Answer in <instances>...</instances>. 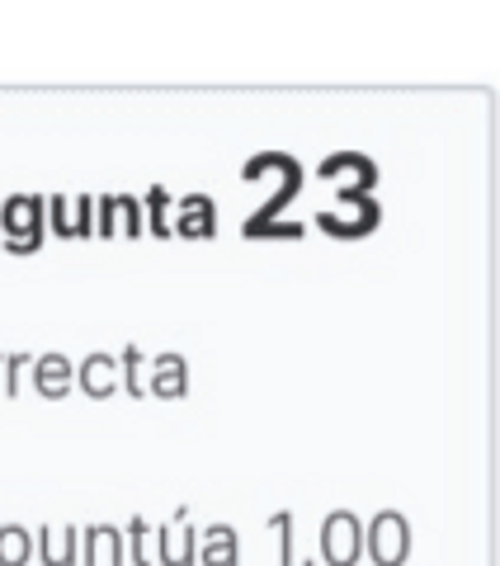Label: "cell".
Returning a JSON list of instances; mask_svg holds the SVG:
<instances>
[{
    "mask_svg": "<svg viewBox=\"0 0 500 566\" xmlns=\"http://www.w3.org/2000/svg\"><path fill=\"white\" fill-rule=\"evenodd\" d=\"M43 227H48V199H39V193H10L0 203V232H6L10 255L43 251Z\"/></svg>",
    "mask_w": 500,
    "mask_h": 566,
    "instance_id": "obj_1",
    "label": "cell"
},
{
    "mask_svg": "<svg viewBox=\"0 0 500 566\" xmlns=\"http://www.w3.org/2000/svg\"><path fill=\"white\" fill-rule=\"evenodd\" d=\"M156 562L160 566L199 562V534H194V524H189V510H175V515L156 528Z\"/></svg>",
    "mask_w": 500,
    "mask_h": 566,
    "instance_id": "obj_2",
    "label": "cell"
},
{
    "mask_svg": "<svg viewBox=\"0 0 500 566\" xmlns=\"http://www.w3.org/2000/svg\"><path fill=\"white\" fill-rule=\"evenodd\" d=\"M142 199H133V193H104L100 199V237L110 241V237H128V241H137L142 237Z\"/></svg>",
    "mask_w": 500,
    "mask_h": 566,
    "instance_id": "obj_3",
    "label": "cell"
},
{
    "mask_svg": "<svg viewBox=\"0 0 500 566\" xmlns=\"http://www.w3.org/2000/svg\"><path fill=\"white\" fill-rule=\"evenodd\" d=\"M147 397L156 401H180L189 397V364H185V354H156L152 359V374H147Z\"/></svg>",
    "mask_w": 500,
    "mask_h": 566,
    "instance_id": "obj_4",
    "label": "cell"
},
{
    "mask_svg": "<svg viewBox=\"0 0 500 566\" xmlns=\"http://www.w3.org/2000/svg\"><path fill=\"white\" fill-rule=\"evenodd\" d=\"M218 232V208H212L208 193H185L180 203H175V237L185 241H208Z\"/></svg>",
    "mask_w": 500,
    "mask_h": 566,
    "instance_id": "obj_5",
    "label": "cell"
},
{
    "mask_svg": "<svg viewBox=\"0 0 500 566\" xmlns=\"http://www.w3.org/2000/svg\"><path fill=\"white\" fill-rule=\"evenodd\" d=\"M33 392L39 397H48V401H62L71 387H76V368H71V359L66 354H39V359H33Z\"/></svg>",
    "mask_w": 500,
    "mask_h": 566,
    "instance_id": "obj_6",
    "label": "cell"
},
{
    "mask_svg": "<svg viewBox=\"0 0 500 566\" xmlns=\"http://www.w3.org/2000/svg\"><path fill=\"white\" fill-rule=\"evenodd\" d=\"M118 359L114 354H104V349H95V354H85L81 359V368H76V387L91 401H104V397H114L118 392Z\"/></svg>",
    "mask_w": 500,
    "mask_h": 566,
    "instance_id": "obj_7",
    "label": "cell"
},
{
    "mask_svg": "<svg viewBox=\"0 0 500 566\" xmlns=\"http://www.w3.org/2000/svg\"><path fill=\"white\" fill-rule=\"evenodd\" d=\"M39 562L43 566H76L81 553H76V538H81V528H71L66 524V534L62 528H52V524H39Z\"/></svg>",
    "mask_w": 500,
    "mask_h": 566,
    "instance_id": "obj_8",
    "label": "cell"
},
{
    "mask_svg": "<svg viewBox=\"0 0 500 566\" xmlns=\"http://www.w3.org/2000/svg\"><path fill=\"white\" fill-rule=\"evenodd\" d=\"M199 562L204 566H237V534L227 524H212L199 534Z\"/></svg>",
    "mask_w": 500,
    "mask_h": 566,
    "instance_id": "obj_9",
    "label": "cell"
},
{
    "mask_svg": "<svg viewBox=\"0 0 500 566\" xmlns=\"http://www.w3.org/2000/svg\"><path fill=\"white\" fill-rule=\"evenodd\" d=\"M373 553H378V562H387V566H397L406 557V524L397 515H383L373 524Z\"/></svg>",
    "mask_w": 500,
    "mask_h": 566,
    "instance_id": "obj_10",
    "label": "cell"
},
{
    "mask_svg": "<svg viewBox=\"0 0 500 566\" xmlns=\"http://www.w3.org/2000/svg\"><path fill=\"white\" fill-rule=\"evenodd\" d=\"M321 543H326V557L335 566H345V562H354V553H360V547H354V543H360V528H354L350 515H335L326 524V538H321Z\"/></svg>",
    "mask_w": 500,
    "mask_h": 566,
    "instance_id": "obj_11",
    "label": "cell"
},
{
    "mask_svg": "<svg viewBox=\"0 0 500 566\" xmlns=\"http://www.w3.org/2000/svg\"><path fill=\"white\" fill-rule=\"evenodd\" d=\"M39 553V538H29L24 524H0V566H29Z\"/></svg>",
    "mask_w": 500,
    "mask_h": 566,
    "instance_id": "obj_12",
    "label": "cell"
},
{
    "mask_svg": "<svg viewBox=\"0 0 500 566\" xmlns=\"http://www.w3.org/2000/svg\"><path fill=\"white\" fill-rule=\"evenodd\" d=\"M170 208H175V199H170V189L166 185H152L147 189V232L152 237H175V218H170Z\"/></svg>",
    "mask_w": 500,
    "mask_h": 566,
    "instance_id": "obj_13",
    "label": "cell"
},
{
    "mask_svg": "<svg viewBox=\"0 0 500 566\" xmlns=\"http://www.w3.org/2000/svg\"><path fill=\"white\" fill-rule=\"evenodd\" d=\"M48 222H52V232L58 237H71V241H81V208H76V199H48Z\"/></svg>",
    "mask_w": 500,
    "mask_h": 566,
    "instance_id": "obj_14",
    "label": "cell"
},
{
    "mask_svg": "<svg viewBox=\"0 0 500 566\" xmlns=\"http://www.w3.org/2000/svg\"><path fill=\"white\" fill-rule=\"evenodd\" d=\"M147 543H156V528L142 520V515H133V520H128V562H133V566H152V562H156V553H152Z\"/></svg>",
    "mask_w": 500,
    "mask_h": 566,
    "instance_id": "obj_15",
    "label": "cell"
},
{
    "mask_svg": "<svg viewBox=\"0 0 500 566\" xmlns=\"http://www.w3.org/2000/svg\"><path fill=\"white\" fill-rule=\"evenodd\" d=\"M118 364H123V387H128L133 397L147 392V374H152V368H142V349H137V345H123Z\"/></svg>",
    "mask_w": 500,
    "mask_h": 566,
    "instance_id": "obj_16",
    "label": "cell"
},
{
    "mask_svg": "<svg viewBox=\"0 0 500 566\" xmlns=\"http://www.w3.org/2000/svg\"><path fill=\"white\" fill-rule=\"evenodd\" d=\"M24 364H29V354H6V382H0V397H20Z\"/></svg>",
    "mask_w": 500,
    "mask_h": 566,
    "instance_id": "obj_17",
    "label": "cell"
},
{
    "mask_svg": "<svg viewBox=\"0 0 500 566\" xmlns=\"http://www.w3.org/2000/svg\"><path fill=\"white\" fill-rule=\"evenodd\" d=\"M0 368H6V354H0Z\"/></svg>",
    "mask_w": 500,
    "mask_h": 566,
    "instance_id": "obj_18",
    "label": "cell"
}]
</instances>
